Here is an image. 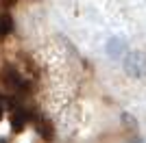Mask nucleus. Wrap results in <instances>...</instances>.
Listing matches in <instances>:
<instances>
[{
  "instance_id": "f257e3e1",
  "label": "nucleus",
  "mask_w": 146,
  "mask_h": 143,
  "mask_svg": "<svg viewBox=\"0 0 146 143\" xmlns=\"http://www.w3.org/2000/svg\"><path fill=\"white\" fill-rule=\"evenodd\" d=\"M122 70L129 78H146V52L142 50H129L122 56Z\"/></svg>"
},
{
  "instance_id": "f03ea898",
  "label": "nucleus",
  "mask_w": 146,
  "mask_h": 143,
  "mask_svg": "<svg viewBox=\"0 0 146 143\" xmlns=\"http://www.w3.org/2000/svg\"><path fill=\"white\" fill-rule=\"evenodd\" d=\"M127 52H129V43H127V39H124V37L113 35V37H109V39L105 41V54H107L109 59L122 61V56H124Z\"/></svg>"
}]
</instances>
